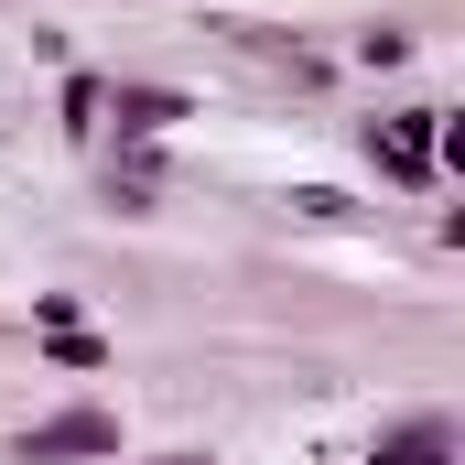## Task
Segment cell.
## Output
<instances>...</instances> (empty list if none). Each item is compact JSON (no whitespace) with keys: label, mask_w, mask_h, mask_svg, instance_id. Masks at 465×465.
Wrapping results in <instances>:
<instances>
[{"label":"cell","mask_w":465,"mask_h":465,"mask_svg":"<svg viewBox=\"0 0 465 465\" xmlns=\"http://www.w3.org/2000/svg\"><path fill=\"white\" fill-rule=\"evenodd\" d=\"M11 455H22V465H119V411H98V401H76V411L33 422V433H22Z\"/></svg>","instance_id":"cell-2"},{"label":"cell","mask_w":465,"mask_h":465,"mask_svg":"<svg viewBox=\"0 0 465 465\" xmlns=\"http://www.w3.org/2000/svg\"><path fill=\"white\" fill-rule=\"evenodd\" d=\"M368 465H465V433H455V411H401V422H379Z\"/></svg>","instance_id":"cell-4"},{"label":"cell","mask_w":465,"mask_h":465,"mask_svg":"<svg viewBox=\"0 0 465 465\" xmlns=\"http://www.w3.org/2000/svg\"><path fill=\"white\" fill-rule=\"evenodd\" d=\"M141 465H217L206 444H173V455H141Z\"/></svg>","instance_id":"cell-10"},{"label":"cell","mask_w":465,"mask_h":465,"mask_svg":"<svg viewBox=\"0 0 465 465\" xmlns=\"http://www.w3.org/2000/svg\"><path fill=\"white\" fill-rule=\"evenodd\" d=\"M33 325H44V336H65V325H87V292H33Z\"/></svg>","instance_id":"cell-9"},{"label":"cell","mask_w":465,"mask_h":465,"mask_svg":"<svg viewBox=\"0 0 465 465\" xmlns=\"http://www.w3.org/2000/svg\"><path fill=\"white\" fill-rule=\"evenodd\" d=\"M152 184H163V141H119L109 152V206L152 217Z\"/></svg>","instance_id":"cell-5"},{"label":"cell","mask_w":465,"mask_h":465,"mask_svg":"<svg viewBox=\"0 0 465 465\" xmlns=\"http://www.w3.org/2000/svg\"><path fill=\"white\" fill-rule=\"evenodd\" d=\"M357 65H411V33H401V22H368V33H357Z\"/></svg>","instance_id":"cell-8"},{"label":"cell","mask_w":465,"mask_h":465,"mask_svg":"<svg viewBox=\"0 0 465 465\" xmlns=\"http://www.w3.org/2000/svg\"><path fill=\"white\" fill-rule=\"evenodd\" d=\"M44 357H54L65 379H87V368H109V336H87V325H65V336H44Z\"/></svg>","instance_id":"cell-7"},{"label":"cell","mask_w":465,"mask_h":465,"mask_svg":"<svg viewBox=\"0 0 465 465\" xmlns=\"http://www.w3.org/2000/svg\"><path fill=\"white\" fill-rule=\"evenodd\" d=\"M433 141H444V109H379L368 130H357V163H368L379 184L422 195V184H433V163H444Z\"/></svg>","instance_id":"cell-1"},{"label":"cell","mask_w":465,"mask_h":465,"mask_svg":"<svg viewBox=\"0 0 465 465\" xmlns=\"http://www.w3.org/2000/svg\"><path fill=\"white\" fill-rule=\"evenodd\" d=\"M65 130H76V141H98V130H109V76H87V65L65 76Z\"/></svg>","instance_id":"cell-6"},{"label":"cell","mask_w":465,"mask_h":465,"mask_svg":"<svg viewBox=\"0 0 465 465\" xmlns=\"http://www.w3.org/2000/svg\"><path fill=\"white\" fill-rule=\"evenodd\" d=\"M109 119H119V141H163V130L195 119V98L163 87V76H109Z\"/></svg>","instance_id":"cell-3"}]
</instances>
